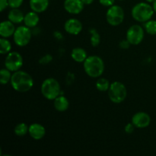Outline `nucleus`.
Returning a JSON list of instances; mask_svg holds the SVG:
<instances>
[{
  "instance_id": "nucleus-14",
  "label": "nucleus",
  "mask_w": 156,
  "mask_h": 156,
  "mask_svg": "<svg viewBox=\"0 0 156 156\" xmlns=\"http://www.w3.org/2000/svg\"><path fill=\"white\" fill-rule=\"evenodd\" d=\"M15 29V24L9 20L2 21L0 24V36L5 38L10 37L14 35Z\"/></svg>"
},
{
  "instance_id": "nucleus-15",
  "label": "nucleus",
  "mask_w": 156,
  "mask_h": 156,
  "mask_svg": "<svg viewBox=\"0 0 156 156\" xmlns=\"http://www.w3.org/2000/svg\"><path fill=\"white\" fill-rule=\"evenodd\" d=\"M30 9L37 13L45 12L49 6V0H30Z\"/></svg>"
},
{
  "instance_id": "nucleus-13",
  "label": "nucleus",
  "mask_w": 156,
  "mask_h": 156,
  "mask_svg": "<svg viewBox=\"0 0 156 156\" xmlns=\"http://www.w3.org/2000/svg\"><path fill=\"white\" fill-rule=\"evenodd\" d=\"M28 133L34 140H41L45 136L46 129L43 125L34 123L29 126Z\"/></svg>"
},
{
  "instance_id": "nucleus-27",
  "label": "nucleus",
  "mask_w": 156,
  "mask_h": 156,
  "mask_svg": "<svg viewBox=\"0 0 156 156\" xmlns=\"http://www.w3.org/2000/svg\"><path fill=\"white\" fill-rule=\"evenodd\" d=\"M135 128H136V126H134L133 123L131 122V123H128V124L126 125V126H125V128H124L125 132L128 134H131L134 132V129H135Z\"/></svg>"
},
{
  "instance_id": "nucleus-25",
  "label": "nucleus",
  "mask_w": 156,
  "mask_h": 156,
  "mask_svg": "<svg viewBox=\"0 0 156 156\" xmlns=\"http://www.w3.org/2000/svg\"><path fill=\"white\" fill-rule=\"evenodd\" d=\"M144 29L146 33L150 35H156V21L155 20H149L145 22Z\"/></svg>"
},
{
  "instance_id": "nucleus-35",
  "label": "nucleus",
  "mask_w": 156,
  "mask_h": 156,
  "mask_svg": "<svg viewBox=\"0 0 156 156\" xmlns=\"http://www.w3.org/2000/svg\"><path fill=\"white\" fill-rule=\"evenodd\" d=\"M120 1H123V0H120Z\"/></svg>"
},
{
  "instance_id": "nucleus-30",
  "label": "nucleus",
  "mask_w": 156,
  "mask_h": 156,
  "mask_svg": "<svg viewBox=\"0 0 156 156\" xmlns=\"http://www.w3.org/2000/svg\"><path fill=\"white\" fill-rule=\"evenodd\" d=\"M7 7H9V0H0V11L3 12Z\"/></svg>"
},
{
  "instance_id": "nucleus-1",
  "label": "nucleus",
  "mask_w": 156,
  "mask_h": 156,
  "mask_svg": "<svg viewBox=\"0 0 156 156\" xmlns=\"http://www.w3.org/2000/svg\"><path fill=\"white\" fill-rule=\"evenodd\" d=\"M10 83L15 91L24 93L29 91L33 88L34 79L27 72L18 70L12 73Z\"/></svg>"
},
{
  "instance_id": "nucleus-29",
  "label": "nucleus",
  "mask_w": 156,
  "mask_h": 156,
  "mask_svg": "<svg viewBox=\"0 0 156 156\" xmlns=\"http://www.w3.org/2000/svg\"><path fill=\"white\" fill-rule=\"evenodd\" d=\"M52 59H53V58H52V56H50V55H46L44 57L41 58V59L40 60V62L43 64L49 63V62L52 60Z\"/></svg>"
},
{
  "instance_id": "nucleus-33",
  "label": "nucleus",
  "mask_w": 156,
  "mask_h": 156,
  "mask_svg": "<svg viewBox=\"0 0 156 156\" xmlns=\"http://www.w3.org/2000/svg\"><path fill=\"white\" fill-rule=\"evenodd\" d=\"M152 7H153L154 11H155V12L156 13V0L155 2H154L153 4H152Z\"/></svg>"
},
{
  "instance_id": "nucleus-28",
  "label": "nucleus",
  "mask_w": 156,
  "mask_h": 156,
  "mask_svg": "<svg viewBox=\"0 0 156 156\" xmlns=\"http://www.w3.org/2000/svg\"><path fill=\"white\" fill-rule=\"evenodd\" d=\"M99 2L101 5L105 7H111L114 5L115 0H99Z\"/></svg>"
},
{
  "instance_id": "nucleus-2",
  "label": "nucleus",
  "mask_w": 156,
  "mask_h": 156,
  "mask_svg": "<svg viewBox=\"0 0 156 156\" xmlns=\"http://www.w3.org/2000/svg\"><path fill=\"white\" fill-rule=\"evenodd\" d=\"M83 68L85 73L89 77L98 78L105 72V62L98 56H89L83 62Z\"/></svg>"
},
{
  "instance_id": "nucleus-3",
  "label": "nucleus",
  "mask_w": 156,
  "mask_h": 156,
  "mask_svg": "<svg viewBox=\"0 0 156 156\" xmlns=\"http://www.w3.org/2000/svg\"><path fill=\"white\" fill-rule=\"evenodd\" d=\"M155 11L149 2H140L133 7L131 15L138 22H146L153 16Z\"/></svg>"
},
{
  "instance_id": "nucleus-21",
  "label": "nucleus",
  "mask_w": 156,
  "mask_h": 156,
  "mask_svg": "<svg viewBox=\"0 0 156 156\" xmlns=\"http://www.w3.org/2000/svg\"><path fill=\"white\" fill-rule=\"evenodd\" d=\"M96 88L100 91H108L111 84L110 82L105 78H100L96 82Z\"/></svg>"
},
{
  "instance_id": "nucleus-18",
  "label": "nucleus",
  "mask_w": 156,
  "mask_h": 156,
  "mask_svg": "<svg viewBox=\"0 0 156 156\" xmlns=\"http://www.w3.org/2000/svg\"><path fill=\"white\" fill-rule=\"evenodd\" d=\"M8 18L14 24H21L24 22V15L20 9H12L8 14Z\"/></svg>"
},
{
  "instance_id": "nucleus-19",
  "label": "nucleus",
  "mask_w": 156,
  "mask_h": 156,
  "mask_svg": "<svg viewBox=\"0 0 156 156\" xmlns=\"http://www.w3.org/2000/svg\"><path fill=\"white\" fill-rule=\"evenodd\" d=\"M71 57L75 62H84L88 57L87 52L82 47H76L71 52Z\"/></svg>"
},
{
  "instance_id": "nucleus-11",
  "label": "nucleus",
  "mask_w": 156,
  "mask_h": 156,
  "mask_svg": "<svg viewBox=\"0 0 156 156\" xmlns=\"http://www.w3.org/2000/svg\"><path fill=\"white\" fill-rule=\"evenodd\" d=\"M84 3L82 0H65L63 7L68 13L72 15H78L84 9Z\"/></svg>"
},
{
  "instance_id": "nucleus-34",
  "label": "nucleus",
  "mask_w": 156,
  "mask_h": 156,
  "mask_svg": "<svg viewBox=\"0 0 156 156\" xmlns=\"http://www.w3.org/2000/svg\"><path fill=\"white\" fill-rule=\"evenodd\" d=\"M146 2H149V3H153L155 0H146Z\"/></svg>"
},
{
  "instance_id": "nucleus-8",
  "label": "nucleus",
  "mask_w": 156,
  "mask_h": 156,
  "mask_svg": "<svg viewBox=\"0 0 156 156\" xmlns=\"http://www.w3.org/2000/svg\"><path fill=\"white\" fill-rule=\"evenodd\" d=\"M24 60L23 57L19 53L16 51L10 52L7 54L5 60V66L11 72L14 73L20 70L22 67Z\"/></svg>"
},
{
  "instance_id": "nucleus-24",
  "label": "nucleus",
  "mask_w": 156,
  "mask_h": 156,
  "mask_svg": "<svg viewBox=\"0 0 156 156\" xmlns=\"http://www.w3.org/2000/svg\"><path fill=\"white\" fill-rule=\"evenodd\" d=\"M89 33L91 34V37H90V41H91V44L92 47H96L100 44L101 42V36L99 34L97 30L94 28H90Z\"/></svg>"
},
{
  "instance_id": "nucleus-20",
  "label": "nucleus",
  "mask_w": 156,
  "mask_h": 156,
  "mask_svg": "<svg viewBox=\"0 0 156 156\" xmlns=\"http://www.w3.org/2000/svg\"><path fill=\"white\" fill-rule=\"evenodd\" d=\"M12 50V44L7 38L2 37L0 39V53L2 55L8 54Z\"/></svg>"
},
{
  "instance_id": "nucleus-7",
  "label": "nucleus",
  "mask_w": 156,
  "mask_h": 156,
  "mask_svg": "<svg viewBox=\"0 0 156 156\" xmlns=\"http://www.w3.org/2000/svg\"><path fill=\"white\" fill-rule=\"evenodd\" d=\"M31 36L32 34L30 28L25 25L19 26L15 29V31L14 33V42L18 47H25L30 43Z\"/></svg>"
},
{
  "instance_id": "nucleus-31",
  "label": "nucleus",
  "mask_w": 156,
  "mask_h": 156,
  "mask_svg": "<svg viewBox=\"0 0 156 156\" xmlns=\"http://www.w3.org/2000/svg\"><path fill=\"white\" fill-rule=\"evenodd\" d=\"M129 45H131L127 40H123L120 43V47L122 49H127L129 47Z\"/></svg>"
},
{
  "instance_id": "nucleus-12",
  "label": "nucleus",
  "mask_w": 156,
  "mask_h": 156,
  "mask_svg": "<svg viewBox=\"0 0 156 156\" xmlns=\"http://www.w3.org/2000/svg\"><path fill=\"white\" fill-rule=\"evenodd\" d=\"M64 29L71 35H78L82 30V24L76 18H69L64 24Z\"/></svg>"
},
{
  "instance_id": "nucleus-4",
  "label": "nucleus",
  "mask_w": 156,
  "mask_h": 156,
  "mask_svg": "<svg viewBox=\"0 0 156 156\" xmlns=\"http://www.w3.org/2000/svg\"><path fill=\"white\" fill-rule=\"evenodd\" d=\"M42 95L47 100L54 101L61 93L59 82L53 78H48L43 82L41 87Z\"/></svg>"
},
{
  "instance_id": "nucleus-32",
  "label": "nucleus",
  "mask_w": 156,
  "mask_h": 156,
  "mask_svg": "<svg viewBox=\"0 0 156 156\" xmlns=\"http://www.w3.org/2000/svg\"><path fill=\"white\" fill-rule=\"evenodd\" d=\"M82 1L85 5H89L92 4V3L94 2V0H82Z\"/></svg>"
},
{
  "instance_id": "nucleus-10",
  "label": "nucleus",
  "mask_w": 156,
  "mask_h": 156,
  "mask_svg": "<svg viewBox=\"0 0 156 156\" xmlns=\"http://www.w3.org/2000/svg\"><path fill=\"white\" fill-rule=\"evenodd\" d=\"M132 122L136 128L139 129H144L148 127L151 123V117L147 113L140 111L137 112L133 116Z\"/></svg>"
},
{
  "instance_id": "nucleus-22",
  "label": "nucleus",
  "mask_w": 156,
  "mask_h": 156,
  "mask_svg": "<svg viewBox=\"0 0 156 156\" xmlns=\"http://www.w3.org/2000/svg\"><path fill=\"white\" fill-rule=\"evenodd\" d=\"M12 72L7 68L2 69L0 71V82L2 85H6L11 82L12 79Z\"/></svg>"
},
{
  "instance_id": "nucleus-5",
  "label": "nucleus",
  "mask_w": 156,
  "mask_h": 156,
  "mask_svg": "<svg viewBox=\"0 0 156 156\" xmlns=\"http://www.w3.org/2000/svg\"><path fill=\"white\" fill-rule=\"evenodd\" d=\"M127 95V89L124 84L120 82H112L108 90V96L113 103L120 104L126 99Z\"/></svg>"
},
{
  "instance_id": "nucleus-23",
  "label": "nucleus",
  "mask_w": 156,
  "mask_h": 156,
  "mask_svg": "<svg viewBox=\"0 0 156 156\" xmlns=\"http://www.w3.org/2000/svg\"><path fill=\"white\" fill-rule=\"evenodd\" d=\"M29 126L24 123H20L15 126L14 132L18 136H24L26 134L28 133Z\"/></svg>"
},
{
  "instance_id": "nucleus-9",
  "label": "nucleus",
  "mask_w": 156,
  "mask_h": 156,
  "mask_svg": "<svg viewBox=\"0 0 156 156\" xmlns=\"http://www.w3.org/2000/svg\"><path fill=\"white\" fill-rule=\"evenodd\" d=\"M144 29L139 24H133L126 31V39L131 45H138L144 39Z\"/></svg>"
},
{
  "instance_id": "nucleus-16",
  "label": "nucleus",
  "mask_w": 156,
  "mask_h": 156,
  "mask_svg": "<svg viewBox=\"0 0 156 156\" xmlns=\"http://www.w3.org/2000/svg\"><path fill=\"white\" fill-rule=\"evenodd\" d=\"M40 21V18L38 13L31 11L29 12L24 15V25L28 27L29 28H32V27H36Z\"/></svg>"
},
{
  "instance_id": "nucleus-6",
  "label": "nucleus",
  "mask_w": 156,
  "mask_h": 156,
  "mask_svg": "<svg viewBox=\"0 0 156 156\" xmlns=\"http://www.w3.org/2000/svg\"><path fill=\"white\" fill-rule=\"evenodd\" d=\"M125 14L123 8L120 5H114L109 7L106 13V20L111 26H118L123 23Z\"/></svg>"
},
{
  "instance_id": "nucleus-26",
  "label": "nucleus",
  "mask_w": 156,
  "mask_h": 156,
  "mask_svg": "<svg viewBox=\"0 0 156 156\" xmlns=\"http://www.w3.org/2000/svg\"><path fill=\"white\" fill-rule=\"evenodd\" d=\"M24 2V0H9V6L11 9H18Z\"/></svg>"
},
{
  "instance_id": "nucleus-17",
  "label": "nucleus",
  "mask_w": 156,
  "mask_h": 156,
  "mask_svg": "<svg viewBox=\"0 0 156 156\" xmlns=\"http://www.w3.org/2000/svg\"><path fill=\"white\" fill-rule=\"evenodd\" d=\"M55 109L59 112H64L67 111L69 107V102L67 98L63 95H59L53 102Z\"/></svg>"
}]
</instances>
